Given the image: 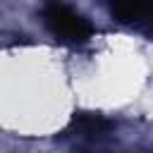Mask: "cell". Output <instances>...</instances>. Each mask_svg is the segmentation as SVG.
Returning <instances> with one entry per match:
<instances>
[{
    "instance_id": "cell-2",
    "label": "cell",
    "mask_w": 153,
    "mask_h": 153,
    "mask_svg": "<svg viewBox=\"0 0 153 153\" xmlns=\"http://www.w3.org/2000/svg\"><path fill=\"white\" fill-rule=\"evenodd\" d=\"M110 129H112V122L96 112H79L69 122V131H74L79 136H100Z\"/></svg>"
},
{
    "instance_id": "cell-1",
    "label": "cell",
    "mask_w": 153,
    "mask_h": 153,
    "mask_svg": "<svg viewBox=\"0 0 153 153\" xmlns=\"http://www.w3.org/2000/svg\"><path fill=\"white\" fill-rule=\"evenodd\" d=\"M43 24L50 29L53 36H57L62 41H69V43H84L91 36V24L60 0H48L45 2Z\"/></svg>"
}]
</instances>
